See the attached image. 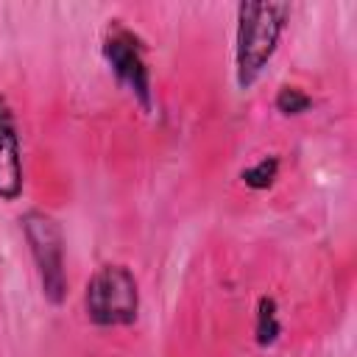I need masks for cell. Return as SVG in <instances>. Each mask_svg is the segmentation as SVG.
Instances as JSON below:
<instances>
[{"label": "cell", "instance_id": "6da1fadb", "mask_svg": "<svg viewBox=\"0 0 357 357\" xmlns=\"http://www.w3.org/2000/svg\"><path fill=\"white\" fill-rule=\"evenodd\" d=\"M290 3H240L234 28V84L240 92L254 89L279 50L290 22Z\"/></svg>", "mask_w": 357, "mask_h": 357}, {"label": "cell", "instance_id": "7a4b0ae2", "mask_svg": "<svg viewBox=\"0 0 357 357\" xmlns=\"http://www.w3.org/2000/svg\"><path fill=\"white\" fill-rule=\"evenodd\" d=\"M84 315L98 329L131 326L139 318V279L126 262H103L84 284Z\"/></svg>", "mask_w": 357, "mask_h": 357}, {"label": "cell", "instance_id": "3957f363", "mask_svg": "<svg viewBox=\"0 0 357 357\" xmlns=\"http://www.w3.org/2000/svg\"><path fill=\"white\" fill-rule=\"evenodd\" d=\"M20 231L25 237L28 254L36 268L42 296L50 307H61L67 298V240L56 215L39 206H28L20 218Z\"/></svg>", "mask_w": 357, "mask_h": 357}, {"label": "cell", "instance_id": "277c9868", "mask_svg": "<svg viewBox=\"0 0 357 357\" xmlns=\"http://www.w3.org/2000/svg\"><path fill=\"white\" fill-rule=\"evenodd\" d=\"M100 56L114 81L139 103L142 112H153V78L148 64L145 39L123 20H109L100 39Z\"/></svg>", "mask_w": 357, "mask_h": 357}, {"label": "cell", "instance_id": "5b68a950", "mask_svg": "<svg viewBox=\"0 0 357 357\" xmlns=\"http://www.w3.org/2000/svg\"><path fill=\"white\" fill-rule=\"evenodd\" d=\"M25 190V162H22V139L14 106L0 92V201H20Z\"/></svg>", "mask_w": 357, "mask_h": 357}, {"label": "cell", "instance_id": "8992f818", "mask_svg": "<svg viewBox=\"0 0 357 357\" xmlns=\"http://www.w3.org/2000/svg\"><path fill=\"white\" fill-rule=\"evenodd\" d=\"M282 337V321H279V301L268 293L257 298L254 307V343L259 349H271Z\"/></svg>", "mask_w": 357, "mask_h": 357}, {"label": "cell", "instance_id": "52a82bcc", "mask_svg": "<svg viewBox=\"0 0 357 357\" xmlns=\"http://www.w3.org/2000/svg\"><path fill=\"white\" fill-rule=\"evenodd\" d=\"M312 106H315L312 95L298 84H282L273 95V109L282 117H301V114L312 112Z\"/></svg>", "mask_w": 357, "mask_h": 357}, {"label": "cell", "instance_id": "ba28073f", "mask_svg": "<svg viewBox=\"0 0 357 357\" xmlns=\"http://www.w3.org/2000/svg\"><path fill=\"white\" fill-rule=\"evenodd\" d=\"M279 167H282V159H279L276 153H265V156H259L254 165H248V167L240 170V181H243L248 190H257V192H259V190H268V187L276 184Z\"/></svg>", "mask_w": 357, "mask_h": 357}]
</instances>
